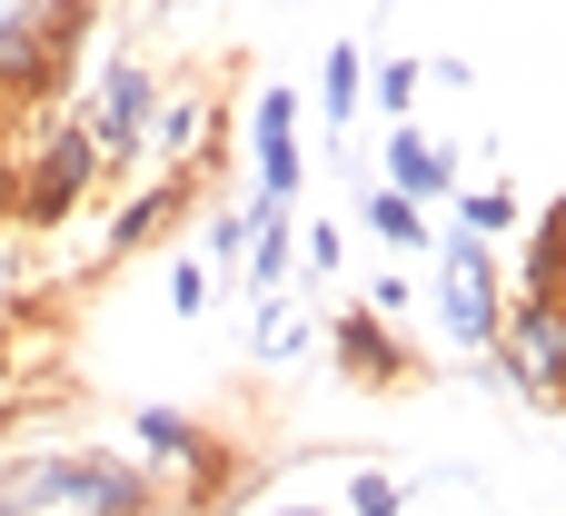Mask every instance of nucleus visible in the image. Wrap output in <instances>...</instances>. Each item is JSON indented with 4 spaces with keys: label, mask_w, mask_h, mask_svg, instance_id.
Segmentation results:
<instances>
[{
    "label": "nucleus",
    "mask_w": 566,
    "mask_h": 516,
    "mask_svg": "<svg viewBox=\"0 0 566 516\" xmlns=\"http://www.w3.org/2000/svg\"><path fill=\"white\" fill-rule=\"evenodd\" d=\"M507 219H517V199H507V189H468V209H458V229H468V239H497Z\"/></svg>",
    "instance_id": "16"
},
{
    "label": "nucleus",
    "mask_w": 566,
    "mask_h": 516,
    "mask_svg": "<svg viewBox=\"0 0 566 516\" xmlns=\"http://www.w3.org/2000/svg\"><path fill=\"white\" fill-rule=\"evenodd\" d=\"M209 288H219V278H209V259H179V268H169V308H179V318H199V308H209Z\"/></svg>",
    "instance_id": "18"
},
{
    "label": "nucleus",
    "mask_w": 566,
    "mask_h": 516,
    "mask_svg": "<svg viewBox=\"0 0 566 516\" xmlns=\"http://www.w3.org/2000/svg\"><path fill=\"white\" fill-rule=\"evenodd\" d=\"M0 179H20V189H0L20 229H60V219L99 189V149H90V129H80V119H50V129H40V149H30L20 169H0Z\"/></svg>",
    "instance_id": "1"
},
{
    "label": "nucleus",
    "mask_w": 566,
    "mask_h": 516,
    "mask_svg": "<svg viewBox=\"0 0 566 516\" xmlns=\"http://www.w3.org/2000/svg\"><path fill=\"white\" fill-rule=\"evenodd\" d=\"M209 129H219V99H209V89H169V99L149 109V129H139V149H149V159H159V169L179 179V169L199 159V139H209Z\"/></svg>",
    "instance_id": "8"
},
{
    "label": "nucleus",
    "mask_w": 566,
    "mask_h": 516,
    "mask_svg": "<svg viewBox=\"0 0 566 516\" xmlns=\"http://www.w3.org/2000/svg\"><path fill=\"white\" fill-rule=\"evenodd\" d=\"M438 308H448V338L458 348H497V318H507V298H497V259H488V239H448L438 249Z\"/></svg>",
    "instance_id": "2"
},
{
    "label": "nucleus",
    "mask_w": 566,
    "mask_h": 516,
    "mask_svg": "<svg viewBox=\"0 0 566 516\" xmlns=\"http://www.w3.org/2000/svg\"><path fill=\"white\" fill-rule=\"evenodd\" d=\"M298 338H308V328H298V318H289V308H269V328H259V348H269V358H289V348H298Z\"/></svg>",
    "instance_id": "19"
},
{
    "label": "nucleus",
    "mask_w": 566,
    "mask_h": 516,
    "mask_svg": "<svg viewBox=\"0 0 566 516\" xmlns=\"http://www.w3.org/2000/svg\"><path fill=\"white\" fill-rule=\"evenodd\" d=\"M497 358H507V378H517L537 408H557V388H566V308L557 298H517V308L497 318Z\"/></svg>",
    "instance_id": "3"
},
{
    "label": "nucleus",
    "mask_w": 566,
    "mask_h": 516,
    "mask_svg": "<svg viewBox=\"0 0 566 516\" xmlns=\"http://www.w3.org/2000/svg\"><path fill=\"white\" fill-rule=\"evenodd\" d=\"M418 80H428V70H418L408 50H388V60H368V89H358V109H388V129H398V119L418 109Z\"/></svg>",
    "instance_id": "13"
},
{
    "label": "nucleus",
    "mask_w": 566,
    "mask_h": 516,
    "mask_svg": "<svg viewBox=\"0 0 566 516\" xmlns=\"http://www.w3.org/2000/svg\"><path fill=\"white\" fill-rule=\"evenodd\" d=\"M249 129H259V209H289L298 199V89H259Z\"/></svg>",
    "instance_id": "6"
},
{
    "label": "nucleus",
    "mask_w": 566,
    "mask_h": 516,
    "mask_svg": "<svg viewBox=\"0 0 566 516\" xmlns=\"http://www.w3.org/2000/svg\"><path fill=\"white\" fill-rule=\"evenodd\" d=\"M149 109H159V80H149L139 60L99 70V89H90V109H80V129H90V149H99V169L139 159V129H149Z\"/></svg>",
    "instance_id": "4"
},
{
    "label": "nucleus",
    "mask_w": 566,
    "mask_h": 516,
    "mask_svg": "<svg viewBox=\"0 0 566 516\" xmlns=\"http://www.w3.org/2000/svg\"><path fill=\"white\" fill-rule=\"evenodd\" d=\"M358 89H368V50H348V40H338V50L318 60V119H328V129H348V119H358Z\"/></svg>",
    "instance_id": "12"
},
{
    "label": "nucleus",
    "mask_w": 566,
    "mask_h": 516,
    "mask_svg": "<svg viewBox=\"0 0 566 516\" xmlns=\"http://www.w3.org/2000/svg\"><path fill=\"white\" fill-rule=\"evenodd\" d=\"M60 89V60L40 40V0H0V99H40Z\"/></svg>",
    "instance_id": "7"
},
{
    "label": "nucleus",
    "mask_w": 566,
    "mask_h": 516,
    "mask_svg": "<svg viewBox=\"0 0 566 516\" xmlns=\"http://www.w3.org/2000/svg\"><path fill=\"white\" fill-rule=\"evenodd\" d=\"M179 199H189V179H159V189H139L119 219H109V259H129V249H149L169 219H179Z\"/></svg>",
    "instance_id": "11"
},
{
    "label": "nucleus",
    "mask_w": 566,
    "mask_h": 516,
    "mask_svg": "<svg viewBox=\"0 0 566 516\" xmlns=\"http://www.w3.org/2000/svg\"><path fill=\"white\" fill-rule=\"evenodd\" d=\"M129 438H139V457H149V467H169V477H179V497H209V487L229 477L219 438H199L179 408H139V418H129Z\"/></svg>",
    "instance_id": "5"
},
{
    "label": "nucleus",
    "mask_w": 566,
    "mask_h": 516,
    "mask_svg": "<svg viewBox=\"0 0 566 516\" xmlns=\"http://www.w3.org/2000/svg\"><path fill=\"white\" fill-rule=\"evenodd\" d=\"M328 338H338V368H348L358 388H388V378H408V348L388 338V318H378V308H348Z\"/></svg>",
    "instance_id": "9"
},
{
    "label": "nucleus",
    "mask_w": 566,
    "mask_h": 516,
    "mask_svg": "<svg viewBox=\"0 0 566 516\" xmlns=\"http://www.w3.org/2000/svg\"><path fill=\"white\" fill-rule=\"evenodd\" d=\"M517 298H566V259H557V199H547V219H537V239H527V259H517Z\"/></svg>",
    "instance_id": "15"
},
{
    "label": "nucleus",
    "mask_w": 566,
    "mask_h": 516,
    "mask_svg": "<svg viewBox=\"0 0 566 516\" xmlns=\"http://www.w3.org/2000/svg\"><path fill=\"white\" fill-rule=\"evenodd\" d=\"M298 259H308V268H328V259H338V229H328V219H308V239H298Z\"/></svg>",
    "instance_id": "20"
},
{
    "label": "nucleus",
    "mask_w": 566,
    "mask_h": 516,
    "mask_svg": "<svg viewBox=\"0 0 566 516\" xmlns=\"http://www.w3.org/2000/svg\"><path fill=\"white\" fill-rule=\"evenodd\" d=\"M348 507H358V516H398V507H408V487H398L388 467H358V487H348Z\"/></svg>",
    "instance_id": "17"
},
{
    "label": "nucleus",
    "mask_w": 566,
    "mask_h": 516,
    "mask_svg": "<svg viewBox=\"0 0 566 516\" xmlns=\"http://www.w3.org/2000/svg\"><path fill=\"white\" fill-rule=\"evenodd\" d=\"M358 219H368L388 249H408V259L428 249V209H418V199H398V189H368V199H358Z\"/></svg>",
    "instance_id": "14"
},
{
    "label": "nucleus",
    "mask_w": 566,
    "mask_h": 516,
    "mask_svg": "<svg viewBox=\"0 0 566 516\" xmlns=\"http://www.w3.org/2000/svg\"><path fill=\"white\" fill-rule=\"evenodd\" d=\"M279 516H318V507H279Z\"/></svg>",
    "instance_id": "21"
},
{
    "label": "nucleus",
    "mask_w": 566,
    "mask_h": 516,
    "mask_svg": "<svg viewBox=\"0 0 566 516\" xmlns=\"http://www.w3.org/2000/svg\"><path fill=\"white\" fill-rule=\"evenodd\" d=\"M378 189H398V199H418V209H428V199H448L458 179H448V149H438L428 129H408V119H398V129H388V179H378Z\"/></svg>",
    "instance_id": "10"
}]
</instances>
